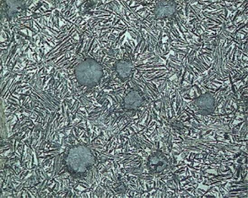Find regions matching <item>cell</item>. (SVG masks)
<instances>
[{"label": "cell", "mask_w": 248, "mask_h": 198, "mask_svg": "<svg viewBox=\"0 0 248 198\" xmlns=\"http://www.w3.org/2000/svg\"><path fill=\"white\" fill-rule=\"evenodd\" d=\"M103 68L94 59H88L81 62L75 69V74L81 85H97L103 76Z\"/></svg>", "instance_id": "6da1fadb"}, {"label": "cell", "mask_w": 248, "mask_h": 198, "mask_svg": "<svg viewBox=\"0 0 248 198\" xmlns=\"http://www.w3.org/2000/svg\"><path fill=\"white\" fill-rule=\"evenodd\" d=\"M194 104L199 109L196 115L208 116L214 113L215 99L209 92L194 99Z\"/></svg>", "instance_id": "7a4b0ae2"}, {"label": "cell", "mask_w": 248, "mask_h": 198, "mask_svg": "<svg viewBox=\"0 0 248 198\" xmlns=\"http://www.w3.org/2000/svg\"><path fill=\"white\" fill-rule=\"evenodd\" d=\"M118 75L121 77L122 82H125V79L133 73V68L136 67L131 60H121L117 61L116 66L114 65Z\"/></svg>", "instance_id": "3957f363"}, {"label": "cell", "mask_w": 248, "mask_h": 198, "mask_svg": "<svg viewBox=\"0 0 248 198\" xmlns=\"http://www.w3.org/2000/svg\"><path fill=\"white\" fill-rule=\"evenodd\" d=\"M125 108L128 111L136 110L137 108L142 106L145 98H141L140 93L137 91H132L126 96L125 99Z\"/></svg>", "instance_id": "277c9868"}, {"label": "cell", "mask_w": 248, "mask_h": 198, "mask_svg": "<svg viewBox=\"0 0 248 198\" xmlns=\"http://www.w3.org/2000/svg\"><path fill=\"white\" fill-rule=\"evenodd\" d=\"M232 50V48H230L229 50L227 51V53H226L225 57H227V55L229 54V53L230 52V51Z\"/></svg>", "instance_id": "5b68a950"}, {"label": "cell", "mask_w": 248, "mask_h": 198, "mask_svg": "<svg viewBox=\"0 0 248 198\" xmlns=\"http://www.w3.org/2000/svg\"><path fill=\"white\" fill-rule=\"evenodd\" d=\"M124 38H125V35L122 38V39L120 41V45H122V44H123V42L124 41Z\"/></svg>", "instance_id": "8992f818"}, {"label": "cell", "mask_w": 248, "mask_h": 198, "mask_svg": "<svg viewBox=\"0 0 248 198\" xmlns=\"http://www.w3.org/2000/svg\"><path fill=\"white\" fill-rule=\"evenodd\" d=\"M195 18V16H194L193 15H189V18Z\"/></svg>", "instance_id": "52a82bcc"}]
</instances>
